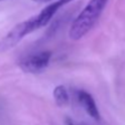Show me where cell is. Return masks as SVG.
Wrapping results in <instances>:
<instances>
[{"instance_id":"cell-1","label":"cell","mask_w":125,"mask_h":125,"mask_svg":"<svg viewBox=\"0 0 125 125\" xmlns=\"http://www.w3.org/2000/svg\"><path fill=\"white\" fill-rule=\"evenodd\" d=\"M72 1L74 0H53L45 8H43L38 14L16 24L0 40V53L9 51L10 49L16 47L24 37L37 31L42 27H45L62 7L66 6Z\"/></svg>"},{"instance_id":"cell-2","label":"cell","mask_w":125,"mask_h":125,"mask_svg":"<svg viewBox=\"0 0 125 125\" xmlns=\"http://www.w3.org/2000/svg\"><path fill=\"white\" fill-rule=\"evenodd\" d=\"M109 0H90L81 10L69 30V38L78 41L90 32L97 23Z\"/></svg>"},{"instance_id":"cell-3","label":"cell","mask_w":125,"mask_h":125,"mask_svg":"<svg viewBox=\"0 0 125 125\" xmlns=\"http://www.w3.org/2000/svg\"><path fill=\"white\" fill-rule=\"evenodd\" d=\"M51 52L41 51L37 53H32L22 58L19 62V66L23 72L31 74L41 73L48 68L51 60Z\"/></svg>"},{"instance_id":"cell-4","label":"cell","mask_w":125,"mask_h":125,"mask_svg":"<svg viewBox=\"0 0 125 125\" xmlns=\"http://www.w3.org/2000/svg\"><path fill=\"white\" fill-rule=\"evenodd\" d=\"M76 99H78L79 103L83 106V109L86 111V113L91 116L92 118H94L95 121H99L101 115H100L99 109L96 106L93 96L89 92L84 90H79L76 91Z\"/></svg>"},{"instance_id":"cell-5","label":"cell","mask_w":125,"mask_h":125,"mask_svg":"<svg viewBox=\"0 0 125 125\" xmlns=\"http://www.w3.org/2000/svg\"><path fill=\"white\" fill-rule=\"evenodd\" d=\"M53 97L57 103L58 106L60 107H64L69 104L70 102V96H69V92L66 90V87L63 85H58L53 90Z\"/></svg>"},{"instance_id":"cell-6","label":"cell","mask_w":125,"mask_h":125,"mask_svg":"<svg viewBox=\"0 0 125 125\" xmlns=\"http://www.w3.org/2000/svg\"><path fill=\"white\" fill-rule=\"evenodd\" d=\"M35 2H39V3H45V2H51L53 0H33Z\"/></svg>"},{"instance_id":"cell-7","label":"cell","mask_w":125,"mask_h":125,"mask_svg":"<svg viewBox=\"0 0 125 125\" xmlns=\"http://www.w3.org/2000/svg\"><path fill=\"white\" fill-rule=\"evenodd\" d=\"M66 123H68V125H75L74 123H72L70 120H66Z\"/></svg>"},{"instance_id":"cell-8","label":"cell","mask_w":125,"mask_h":125,"mask_svg":"<svg viewBox=\"0 0 125 125\" xmlns=\"http://www.w3.org/2000/svg\"><path fill=\"white\" fill-rule=\"evenodd\" d=\"M1 1H5V0H0V2H1Z\"/></svg>"}]
</instances>
